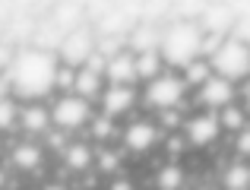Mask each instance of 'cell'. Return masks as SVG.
Segmentation results:
<instances>
[{
  "mask_svg": "<svg viewBox=\"0 0 250 190\" xmlns=\"http://www.w3.org/2000/svg\"><path fill=\"white\" fill-rule=\"evenodd\" d=\"M76 95H83L85 102H92V98H102V73H95V70L89 67H80L76 70V86H73Z\"/></svg>",
  "mask_w": 250,
  "mask_h": 190,
  "instance_id": "13",
  "label": "cell"
},
{
  "mask_svg": "<svg viewBox=\"0 0 250 190\" xmlns=\"http://www.w3.org/2000/svg\"><path fill=\"white\" fill-rule=\"evenodd\" d=\"M155 143H159V130H155L149 121H133L127 130H124V146H127L130 152H146V149H152Z\"/></svg>",
  "mask_w": 250,
  "mask_h": 190,
  "instance_id": "9",
  "label": "cell"
},
{
  "mask_svg": "<svg viewBox=\"0 0 250 190\" xmlns=\"http://www.w3.org/2000/svg\"><path fill=\"white\" fill-rule=\"evenodd\" d=\"M209 76H212V67H209V61H200V57L184 67V83L187 86H203Z\"/></svg>",
  "mask_w": 250,
  "mask_h": 190,
  "instance_id": "18",
  "label": "cell"
},
{
  "mask_svg": "<svg viewBox=\"0 0 250 190\" xmlns=\"http://www.w3.org/2000/svg\"><path fill=\"white\" fill-rule=\"evenodd\" d=\"M19 124H22L25 133H44V130L51 127V111L44 108L42 102H29L19 111Z\"/></svg>",
  "mask_w": 250,
  "mask_h": 190,
  "instance_id": "12",
  "label": "cell"
},
{
  "mask_svg": "<svg viewBox=\"0 0 250 190\" xmlns=\"http://www.w3.org/2000/svg\"><path fill=\"white\" fill-rule=\"evenodd\" d=\"M13 95V83H10V73H0V98H10Z\"/></svg>",
  "mask_w": 250,
  "mask_h": 190,
  "instance_id": "26",
  "label": "cell"
},
{
  "mask_svg": "<svg viewBox=\"0 0 250 190\" xmlns=\"http://www.w3.org/2000/svg\"><path fill=\"white\" fill-rule=\"evenodd\" d=\"M219 124H222L225 130H238V133L247 127V124H244V111L234 108V105H225V108L219 111Z\"/></svg>",
  "mask_w": 250,
  "mask_h": 190,
  "instance_id": "19",
  "label": "cell"
},
{
  "mask_svg": "<svg viewBox=\"0 0 250 190\" xmlns=\"http://www.w3.org/2000/svg\"><path fill=\"white\" fill-rule=\"evenodd\" d=\"M89 121H92V102H85L76 92L61 95L51 108V124H57L61 130H80Z\"/></svg>",
  "mask_w": 250,
  "mask_h": 190,
  "instance_id": "4",
  "label": "cell"
},
{
  "mask_svg": "<svg viewBox=\"0 0 250 190\" xmlns=\"http://www.w3.org/2000/svg\"><path fill=\"white\" fill-rule=\"evenodd\" d=\"M13 165H16L19 171H35V168L42 165V149H38L35 143H19V146H13Z\"/></svg>",
  "mask_w": 250,
  "mask_h": 190,
  "instance_id": "14",
  "label": "cell"
},
{
  "mask_svg": "<svg viewBox=\"0 0 250 190\" xmlns=\"http://www.w3.org/2000/svg\"><path fill=\"white\" fill-rule=\"evenodd\" d=\"M63 159H67V165L70 168H76V171H85V168L92 165V149H89V143H70L67 146V152H63Z\"/></svg>",
  "mask_w": 250,
  "mask_h": 190,
  "instance_id": "17",
  "label": "cell"
},
{
  "mask_svg": "<svg viewBox=\"0 0 250 190\" xmlns=\"http://www.w3.org/2000/svg\"><path fill=\"white\" fill-rule=\"evenodd\" d=\"M104 76L111 80V86H133L136 83V57L127 54V51L114 54L108 61V67H104Z\"/></svg>",
  "mask_w": 250,
  "mask_h": 190,
  "instance_id": "10",
  "label": "cell"
},
{
  "mask_svg": "<svg viewBox=\"0 0 250 190\" xmlns=\"http://www.w3.org/2000/svg\"><path fill=\"white\" fill-rule=\"evenodd\" d=\"M155 44H162V38L155 35V32H149V29H140L133 35V48H136V54H143V51H155Z\"/></svg>",
  "mask_w": 250,
  "mask_h": 190,
  "instance_id": "22",
  "label": "cell"
},
{
  "mask_svg": "<svg viewBox=\"0 0 250 190\" xmlns=\"http://www.w3.org/2000/svg\"><path fill=\"white\" fill-rule=\"evenodd\" d=\"M57 67L61 63L54 61V54L48 51H22L16 54L10 67V83H13V92L29 98V102H42L44 95L54 89V76H57Z\"/></svg>",
  "mask_w": 250,
  "mask_h": 190,
  "instance_id": "1",
  "label": "cell"
},
{
  "mask_svg": "<svg viewBox=\"0 0 250 190\" xmlns=\"http://www.w3.org/2000/svg\"><path fill=\"white\" fill-rule=\"evenodd\" d=\"M209 67H212L215 76L228 83H244L250 76V44L241 42V38H225L219 44L212 57H209Z\"/></svg>",
  "mask_w": 250,
  "mask_h": 190,
  "instance_id": "3",
  "label": "cell"
},
{
  "mask_svg": "<svg viewBox=\"0 0 250 190\" xmlns=\"http://www.w3.org/2000/svg\"><path fill=\"white\" fill-rule=\"evenodd\" d=\"M136 102V92L133 86H108L102 92V108L108 117H117V114H127Z\"/></svg>",
  "mask_w": 250,
  "mask_h": 190,
  "instance_id": "11",
  "label": "cell"
},
{
  "mask_svg": "<svg viewBox=\"0 0 250 190\" xmlns=\"http://www.w3.org/2000/svg\"><path fill=\"white\" fill-rule=\"evenodd\" d=\"M238 152L241 155H250V127H244L238 133Z\"/></svg>",
  "mask_w": 250,
  "mask_h": 190,
  "instance_id": "25",
  "label": "cell"
},
{
  "mask_svg": "<svg viewBox=\"0 0 250 190\" xmlns=\"http://www.w3.org/2000/svg\"><path fill=\"white\" fill-rule=\"evenodd\" d=\"M181 184H184V174H181L177 165H165L159 171V187L162 190H181Z\"/></svg>",
  "mask_w": 250,
  "mask_h": 190,
  "instance_id": "20",
  "label": "cell"
},
{
  "mask_svg": "<svg viewBox=\"0 0 250 190\" xmlns=\"http://www.w3.org/2000/svg\"><path fill=\"white\" fill-rule=\"evenodd\" d=\"M44 190H67V187H61V184H48Z\"/></svg>",
  "mask_w": 250,
  "mask_h": 190,
  "instance_id": "30",
  "label": "cell"
},
{
  "mask_svg": "<svg viewBox=\"0 0 250 190\" xmlns=\"http://www.w3.org/2000/svg\"><path fill=\"white\" fill-rule=\"evenodd\" d=\"M98 165H102V168H117V159L111 152H102V155H98Z\"/></svg>",
  "mask_w": 250,
  "mask_h": 190,
  "instance_id": "27",
  "label": "cell"
},
{
  "mask_svg": "<svg viewBox=\"0 0 250 190\" xmlns=\"http://www.w3.org/2000/svg\"><path fill=\"white\" fill-rule=\"evenodd\" d=\"M244 108L250 111V83H247V86H244Z\"/></svg>",
  "mask_w": 250,
  "mask_h": 190,
  "instance_id": "28",
  "label": "cell"
},
{
  "mask_svg": "<svg viewBox=\"0 0 250 190\" xmlns=\"http://www.w3.org/2000/svg\"><path fill=\"white\" fill-rule=\"evenodd\" d=\"M200 48H203V35L193 22H177L162 35V57L174 67H187L190 61H196Z\"/></svg>",
  "mask_w": 250,
  "mask_h": 190,
  "instance_id": "2",
  "label": "cell"
},
{
  "mask_svg": "<svg viewBox=\"0 0 250 190\" xmlns=\"http://www.w3.org/2000/svg\"><path fill=\"white\" fill-rule=\"evenodd\" d=\"M95 54V44H92V35L89 32H73V35H67L63 38V48H61V57H63V63L67 67H85V61Z\"/></svg>",
  "mask_w": 250,
  "mask_h": 190,
  "instance_id": "6",
  "label": "cell"
},
{
  "mask_svg": "<svg viewBox=\"0 0 250 190\" xmlns=\"http://www.w3.org/2000/svg\"><path fill=\"white\" fill-rule=\"evenodd\" d=\"M92 133L98 136V140H108L111 133H114V124H111V117L104 114V117H98L95 124H92Z\"/></svg>",
  "mask_w": 250,
  "mask_h": 190,
  "instance_id": "23",
  "label": "cell"
},
{
  "mask_svg": "<svg viewBox=\"0 0 250 190\" xmlns=\"http://www.w3.org/2000/svg\"><path fill=\"white\" fill-rule=\"evenodd\" d=\"M231 98H234V83L222 80V76H215V73L200 86V105H206V108H212V111H222L225 105H231Z\"/></svg>",
  "mask_w": 250,
  "mask_h": 190,
  "instance_id": "7",
  "label": "cell"
},
{
  "mask_svg": "<svg viewBox=\"0 0 250 190\" xmlns=\"http://www.w3.org/2000/svg\"><path fill=\"white\" fill-rule=\"evenodd\" d=\"M159 73H162V54L159 51L136 54V80H155Z\"/></svg>",
  "mask_w": 250,
  "mask_h": 190,
  "instance_id": "16",
  "label": "cell"
},
{
  "mask_svg": "<svg viewBox=\"0 0 250 190\" xmlns=\"http://www.w3.org/2000/svg\"><path fill=\"white\" fill-rule=\"evenodd\" d=\"M184 92H187L184 76L177 80V76L159 73L155 80H149L146 92H143V102H146L149 108H155V111H165V108H177V105L184 102Z\"/></svg>",
  "mask_w": 250,
  "mask_h": 190,
  "instance_id": "5",
  "label": "cell"
},
{
  "mask_svg": "<svg viewBox=\"0 0 250 190\" xmlns=\"http://www.w3.org/2000/svg\"><path fill=\"white\" fill-rule=\"evenodd\" d=\"M19 121V108L13 105V98H0V133L3 130H13Z\"/></svg>",
  "mask_w": 250,
  "mask_h": 190,
  "instance_id": "21",
  "label": "cell"
},
{
  "mask_svg": "<svg viewBox=\"0 0 250 190\" xmlns=\"http://www.w3.org/2000/svg\"><path fill=\"white\" fill-rule=\"evenodd\" d=\"M222 187L225 190H250V165L238 162V165H228L222 174Z\"/></svg>",
  "mask_w": 250,
  "mask_h": 190,
  "instance_id": "15",
  "label": "cell"
},
{
  "mask_svg": "<svg viewBox=\"0 0 250 190\" xmlns=\"http://www.w3.org/2000/svg\"><path fill=\"white\" fill-rule=\"evenodd\" d=\"M222 124H219V114H212V111H206V114H196L187 121V140L193 143V146H209V143L219 136Z\"/></svg>",
  "mask_w": 250,
  "mask_h": 190,
  "instance_id": "8",
  "label": "cell"
},
{
  "mask_svg": "<svg viewBox=\"0 0 250 190\" xmlns=\"http://www.w3.org/2000/svg\"><path fill=\"white\" fill-rule=\"evenodd\" d=\"M114 190H133V187H130V184H124V181H117V184H114Z\"/></svg>",
  "mask_w": 250,
  "mask_h": 190,
  "instance_id": "29",
  "label": "cell"
},
{
  "mask_svg": "<svg viewBox=\"0 0 250 190\" xmlns=\"http://www.w3.org/2000/svg\"><path fill=\"white\" fill-rule=\"evenodd\" d=\"M13 61H16V54H13L10 48H3V44H0V73H10Z\"/></svg>",
  "mask_w": 250,
  "mask_h": 190,
  "instance_id": "24",
  "label": "cell"
}]
</instances>
